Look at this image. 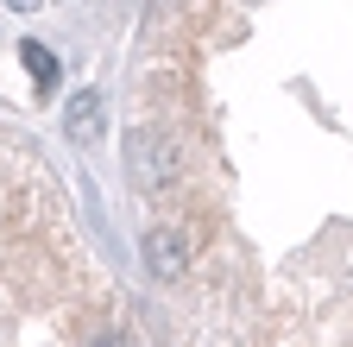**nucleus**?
<instances>
[{
    "label": "nucleus",
    "mask_w": 353,
    "mask_h": 347,
    "mask_svg": "<svg viewBox=\"0 0 353 347\" xmlns=\"http://www.w3.org/2000/svg\"><path fill=\"white\" fill-rule=\"evenodd\" d=\"M145 259H152V272H158V278H183V266H190V240H183V234H170V228H152Z\"/></svg>",
    "instance_id": "f03ea898"
},
{
    "label": "nucleus",
    "mask_w": 353,
    "mask_h": 347,
    "mask_svg": "<svg viewBox=\"0 0 353 347\" xmlns=\"http://www.w3.org/2000/svg\"><path fill=\"white\" fill-rule=\"evenodd\" d=\"M126 158H132V184H139L145 196H164L176 184V139H164V133H132Z\"/></svg>",
    "instance_id": "f257e3e1"
},
{
    "label": "nucleus",
    "mask_w": 353,
    "mask_h": 347,
    "mask_svg": "<svg viewBox=\"0 0 353 347\" xmlns=\"http://www.w3.org/2000/svg\"><path fill=\"white\" fill-rule=\"evenodd\" d=\"M26 63H32V76L44 82V89H51V82H57V63H51V51H38V45H26Z\"/></svg>",
    "instance_id": "20e7f679"
},
{
    "label": "nucleus",
    "mask_w": 353,
    "mask_h": 347,
    "mask_svg": "<svg viewBox=\"0 0 353 347\" xmlns=\"http://www.w3.org/2000/svg\"><path fill=\"white\" fill-rule=\"evenodd\" d=\"M63 126H70V139H101V95L95 89H82L76 101H70V114H63Z\"/></svg>",
    "instance_id": "7ed1b4c3"
},
{
    "label": "nucleus",
    "mask_w": 353,
    "mask_h": 347,
    "mask_svg": "<svg viewBox=\"0 0 353 347\" xmlns=\"http://www.w3.org/2000/svg\"><path fill=\"white\" fill-rule=\"evenodd\" d=\"M7 7H26V13H32V7H44V0H7Z\"/></svg>",
    "instance_id": "39448f33"
}]
</instances>
